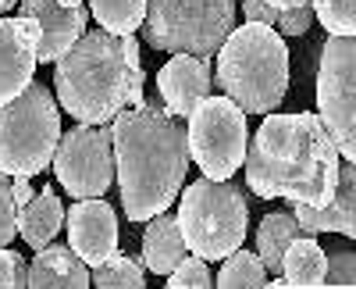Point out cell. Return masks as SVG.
Returning a JSON list of instances; mask_svg holds the SVG:
<instances>
[{"label":"cell","mask_w":356,"mask_h":289,"mask_svg":"<svg viewBox=\"0 0 356 289\" xmlns=\"http://www.w3.org/2000/svg\"><path fill=\"white\" fill-rule=\"evenodd\" d=\"M246 186L260 200L324 208L335 196L342 154L321 114H267L246 147Z\"/></svg>","instance_id":"1"},{"label":"cell","mask_w":356,"mask_h":289,"mask_svg":"<svg viewBox=\"0 0 356 289\" xmlns=\"http://www.w3.org/2000/svg\"><path fill=\"white\" fill-rule=\"evenodd\" d=\"M186 118L164 104H136L114 118V168L129 221H150L182 196L189 154Z\"/></svg>","instance_id":"2"},{"label":"cell","mask_w":356,"mask_h":289,"mask_svg":"<svg viewBox=\"0 0 356 289\" xmlns=\"http://www.w3.org/2000/svg\"><path fill=\"white\" fill-rule=\"evenodd\" d=\"M57 100L82 125H111L125 107L143 104L139 40L107 29H86L79 43L57 57Z\"/></svg>","instance_id":"3"},{"label":"cell","mask_w":356,"mask_h":289,"mask_svg":"<svg viewBox=\"0 0 356 289\" xmlns=\"http://www.w3.org/2000/svg\"><path fill=\"white\" fill-rule=\"evenodd\" d=\"M218 86L243 111H278L289 93V50L275 25L246 22L218 50Z\"/></svg>","instance_id":"4"},{"label":"cell","mask_w":356,"mask_h":289,"mask_svg":"<svg viewBox=\"0 0 356 289\" xmlns=\"http://www.w3.org/2000/svg\"><path fill=\"white\" fill-rule=\"evenodd\" d=\"M178 228L189 247V253H200L203 261H225L246 243L250 228V208L239 186L228 179H200L186 186L178 200Z\"/></svg>","instance_id":"5"},{"label":"cell","mask_w":356,"mask_h":289,"mask_svg":"<svg viewBox=\"0 0 356 289\" xmlns=\"http://www.w3.org/2000/svg\"><path fill=\"white\" fill-rule=\"evenodd\" d=\"M61 143V111L54 93L29 82L25 93L0 104V171L33 179L54 164Z\"/></svg>","instance_id":"6"},{"label":"cell","mask_w":356,"mask_h":289,"mask_svg":"<svg viewBox=\"0 0 356 289\" xmlns=\"http://www.w3.org/2000/svg\"><path fill=\"white\" fill-rule=\"evenodd\" d=\"M235 29V0H150L143 40L168 54L211 57Z\"/></svg>","instance_id":"7"},{"label":"cell","mask_w":356,"mask_h":289,"mask_svg":"<svg viewBox=\"0 0 356 289\" xmlns=\"http://www.w3.org/2000/svg\"><path fill=\"white\" fill-rule=\"evenodd\" d=\"M246 111L232 97H207L189 114V154L207 179H232L246 164Z\"/></svg>","instance_id":"8"},{"label":"cell","mask_w":356,"mask_h":289,"mask_svg":"<svg viewBox=\"0 0 356 289\" xmlns=\"http://www.w3.org/2000/svg\"><path fill=\"white\" fill-rule=\"evenodd\" d=\"M317 114L346 161L356 164V36H328L317 68Z\"/></svg>","instance_id":"9"},{"label":"cell","mask_w":356,"mask_h":289,"mask_svg":"<svg viewBox=\"0 0 356 289\" xmlns=\"http://www.w3.org/2000/svg\"><path fill=\"white\" fill-rule=\"evenodd\" d=\"M54 171L72 196H104L118 175L114 168V129L82 125L65 132L54 154Z\"/></svg>","instance_id":"10"},{"label":"cell","mask_w":356,"mask_h":289,"mask_svg":"<svg viewBox=\"0 0 356 289\" xmlns=\"http://www.w3.org/2000/svg\"><path fill=\"white\" fill-rule=\"evenodd\" d=\"M36 65H40V22L25 15L0 18V104L25 93Z\"/></svg>","instance_id":"11"},{"label":"cell","mask_w":356,"mask_h":289,"mask_svg":"<svg viewBox=\"0 0 356 289\" xmlns=\"http://www.w3.org/2000/svg\"><path fill=\"white\" fill-rule=\"evenodd\" d=\"M65 228H68L72 250L89 268L104 265L118 250V218H114L111 204L100 196H82L79 204H72L65 214Z\"/></svg>","instance_id":"12"},{"label":"cell","mask_w":356,"mask_h":289,"mask_svg":"<svg viewBox=\"0 0 356 289\" xmlns=\"http://www.w3.org/2000/svg\"><path fill=\"white\" fill-rule=\"evenodd\" d=\"M211 86H214L211 65H207V57H196V54H175L157 72L161 100L175 118H189V114L211 97Z\"/></svg>","instance_id":"13"},{"label":"cell","mask_w":356,"mask_h":289,"mask_svg":"<svg viewBox=\"0 0 356 289\" xmlns=\"http://www.w3.org/2000/svg\"><path fill=\"white\" fill-rule=\"evenodd\" d=\"M18 15L36 18L40 22V61L50 65L61 54H68L79 36L86 33V11L79 8H65L57 0H22Z\"/></svg>","instance_id":"14"},{"label":"cell","mask_w":356,"mask_h":289,"mask_svg":"<svg viewBox=\"0 0 356 289\" xmlns=\"http://www.w3.org/2000/svg\"><path fill=\"white\" fill-rule=\"evenodd\" d=\"M296 218H300L303 233L317 236V233H342L349 240H356V164H342L339 168V186L335 196L324 208H310V204H292Z\"/></svg>","instance_id":"15"},{"label":"cell","mask_w":356,"mask_h":289,"mask_svg":"<svg viewBox=\"0 0 356 289\" xmlns=\"http://www.w3.org/2000/svg\"><path fill=\"white\" fill-rule=\"evenodd\" d=\"M29 286H36V289H86V286H93V272L72 250V243L68 247L47 243L43 250H36L33 265H29Z\"/></svg>","instance_id":"16"},{"label":"cell","mask_w":356,"mask_h":289,"mask_svg":"<svg viewBox=\"0 0 356 289\" xmlns=\"http://www.w3.org/2000/svg\"><path fill=\"white\" fill-rule=\"evenodd\" d=\"M186 253H189V247H186V240H182L178 218H171L168 211L157 214V218H150V225H146V236H143V268L168 279Z\"/></svg>","instance_id":"17"},{"label":"cell","mask_w":356,"mask_h":289,"mask_svg":"<svg viewBox=\"0 0 356 289\" xmlns=\"http://www.w3.org/2000/svg\"><path fill=\"white\" fill-rule=\"evenodd\" d=\"M65 204H61V196H57L50 186H43L29 204L22 208L18 214V233L22 240L33 247V250H43L54 236H57V228L65 225Z\"/></svg>","instance_id":"18"},{"label":"cell","mask_w":356,"mask_h":289,"mask_svg":"<svg viewBox=\"0 0 356 289\" xmlns=\"http://www.w3.org/2000/svg\"><path fill=\"white\" fill-rule=\"evenodd\" d=\"M303 236V225L296 214H285V211H275L267 214L257 228V253L260 261L267 265L271 275H282V261H285V250L292 247V240Z\"/></svg>","instance_id":"19"},{"label":"cell","mask_w":356,"mask_h":289,"mask_svg":"<svg viewBox=\"0 0 356 289\" xmlns=\"http://www.w3.org/2000/svg\"><path fill=\"white\" fill-rule=\"evenodd\" d=\"M282 275H285L289 286H324V275H328V253H324V247L310 233H303L285 250Z\"/></svg>","instance_id":"20"},{"label":"cell","mask_w":356,"mask_h":289,"mask_svg":"<svg viewBox=\"0 0 356 289\" xmlns=\"http://www.w3.org/2000/svg\"><path fill=\"white\" fill-rule=\"evenodd\" d=\"M146 8L150 0H89V11L100 22V29L118 36H132L146 22Z\"/></svg>","instance_id":"21"},{"label":"cell","mask_w":356,"mask_h":289,"mask_svg":"<svg viewBox=\"0 0 356 289\" xmlns=\"http://www.w3.org/2000/svg\"><path fill=\"white\" fill-rule=\"evenodd\" d=\"M267 282H271V272L260 261V253H250V250L239 247L235 253L225 257V268L218 272L214 286H221V289H239V286L257 289V286H267Z\"/></svg>","instance_id":"22"},{"label":"cell","mask_w":356,"mask_h":289,"mask_svg":"<svg viewBox=\"0 0 356 289\" xmlns=\"http://www.w3.org/2000/svg\"><path fill=\"white\" fill-rule=\"evenodd\" d=\"M93 286H100V289H143L146 275H143V265H136L132 257L114 250L104 265L93 268Z\"/></svg>","instance_id":"23"},{"label":"cell","mask_w":356,"mask_h":289,"mask_svg":"<svg viewBox=\"0 0 356 289\" xmlns=\"http://www.w3.org/2000/svg\"><path fill=\"white\" fill-rule=\"evenodd\" d=\"M328 36H356V0H310Z\"/></svg>","instance_id":"24"},{"label":"cell","mask_w":356,"mask_h":289,"mask_svg":"<svg viewBox=\"0 0 356 289\" xmlns=\"http://www.w3.org/2000/svg\"><path fill=\"white\" fill-rule=\"evenodd\" d=\"M164 286L168 289H207V286H214V275H211V268H207V261L200 253H186L182 261H178V268L168 275Z\"/></svg>","instance_id":"25"},{"label":"cell","mask_w":356,"mask_h":289,"mask_svg":"<svg viewBox=\"0 0 356 289\" xmlns=\"http://www.w3.org/2000/svg\"><path fill=\"white\" fill-rule=\"evenodd\" d=\"M18 214H22V208H18V200L11 193V175H8V171H0V247H8L15 240Z\"/></svg>","instance_id":"26"},{"label":"cell","mask_w":356,"mask_h":289,"mask_svg":"<svg viewBox=\"0 0 356 289\" xmlns=\"http://www.w3.org/2000/svg\"><path fill=\"white\" fill-rule=\"evenodd\" d=\"M324 286H356V253L353 250H328Z\"/></svg>","instance_id":"27"},{"label":"cell","mask_w":356,"mask_h":289,"mask_svg":"<svg viewBox=\"0 0 356 289\" xmlns=\"http://www.w3.org/2000/svg\"><path fill=\"white\" fill-rule=\"evenodd\" d=\"M29 286V265L8 247H0V289H22Z\"/></svg>","instance_id":"28"},{"label":"cell","mask_w":356,"mask_h":289,"mask_svg":"<svg viewBox=\"0 0 356 289\" xmlns=\"http://www.w3.org/2000/svg\"><path fill=\"white\" fill-rule=\"evenodd\" d=\"M243 15H246V22H264L275 29H282V18H285V11L275 8L271 0H243Z\"/></svg>","instance_id":"29"},{"label":"cell","mask_w":356,"mask_h":289,"mask_svg":"<svg viewBox=\"0 0 356 289\" xmlns=\"http://www.w3.org/2000/svg\"><path fill=\"white\" fill-rule=\"evenodd\" d=\"M11 193H15V200H18V208H25L29 200L36 196V189L29 186V179H25V175H11Z\"/></svg>","instance_id":"30"},{"label":"cell","mask_w":356,"mask_h":289,"mask_svg":"<svg viewBox=\"0 0 356 289\" xmlns=\"http://www.w3.org/2000/svg\"><path fill=\"white\" fill-rule=\"evenodd\" d=\"M275 8H282V11H292V8H307L310 0H271Z\"/></svg>","instance_id":"31"},{"label":"cell","mask_w":356,"mask_h":289,"mask_svg":"<svg viewBox=\"0 0 356 289\" xmlns=\"http://www.w3.org/2000/svg\"><path fill=\"white\" fill-rule=\"evenodd\" d=\"M57 4H65V8H79L82 0H57Z\"/></svg>","instance_id":"32"}]
</instances>
